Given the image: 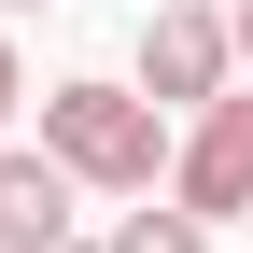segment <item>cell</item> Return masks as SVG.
I'll return each instance as SVG.
<instances>
[{
	"instance_id": "obj_1",
	"label": "cell",
	"mask_w": 253,
	"mask_h": 253,
	"mask_svg": "<svg viewBox=\"0 0 253 253\" xmlns=\"http://www.w3.org/2000/svg\"><path fill=\"white\" fill-rule=\"evenodd\" d=\"M42 155L84 197H155V183H169V113H155L141 84L71 71V84H42Z\"/></svg>"
},
{
	"instance_id": "obj_2",
	"label": "cell",
	"mask_w": 253,
	"mask_h": 253,
	"mask_svg": "<svg viewBox=\"0 0 253 253\" xmlns=\"http://www.w3.org/2000/svg\"><path fill=\"white\" fill-rule=\"evenodd\" d=\"M169 197L197 225H253V84H211L197 126L169 141Z\"/></svg>"
},
{
	"instance_id": "obj_3",
	"label": "cell",
	"mask_w": 253,
	"mask_h": 253,
	"mask_svg": "<svg viewBox=\"0 0 253 253\" xmlns=\"http://www.w3.org/2000/svg\"><path fill=\"white\" fill-rule=\"evenodd\" d=\"M211 84H239L225 14H211V0H155V14H141V99L155 113H197Z\"/></svg>"
},
{
	"instance_id": "obj_4",
	"label": "cell",
	"mask_w": 253,
	"mask_h": 253,
	"mask_svg": "<svg viewBox=\"0 0 253 253\" xmlns=\"http://www.w3.org/2000/svg\"><path fill=\"white\" fill-rule=\"evenodd\" d=\"M84 239V183L42 141H0V253H71Z\"/></svg>"
},
{
	"instance_id": "obj_5",
	"label": "cell",
	"mask_w": 253,
	"mask_h": 253,
	"mask_svg": "<svg viewBox=\"0 0 253 253\" xmlns=\"http://www.w3.org/2000/svg\"><path fill=\"white\" fill-rule=\"evenodd\" d=\"M99 253H211V225H197L183 197H126L113 225H99Z\"/></svg>"
},
{
	"instance_id": "obj_6",
	"label": "cell",
	"mask_w": 253,
	"mask_h": 253,
	"mask_svg": "<svg viewBox=\"0 0 253 253\" xmlns=\"http://www.w3.org/2000/svg\"><path fill=\"white\" fill-rule=\"evenodd\" d=\"M14 113H28V56H14V28H0V141H14Z\"/></svg>"
},
{
	"instance_id": "obj_7",
	"label": "cell",
	"mask_w": 253,
	"mask_h": 253,
	"mask_svg": "<svg viewBox=\"0 0 253 253\" xmlns=\"http://www.w3.org/2000/svg\"><path fill=\"white\" fill-rule=\"evenodd\" d=\"M225 42H239V71H253V0H239V14H225Z\"/></svg>"
},
{
	"instance_id": "obj_8",
	"label": "cell",
	"mask_w": 253,
	"mask_h": 253,
	"mask_svg": "<svg viewBox=\"0 0 253 253\" xmlns=\"http://www.w3.org/2000/svg\"><path fill=\"white\" fill-rule=\"evenodd\" d=\"M0 14H56V0H0Z\"/></svg>"
}]
</instances>
